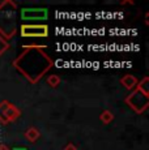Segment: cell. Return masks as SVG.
<instances>
[{
    "label": "cell",
    "mask_w": 149,
    "mask_h": 150,
    "mask_svg": "<svg viewBox=\"0 0 149 150\" xmlns=\"http://www.w3.org/2000/svg\"><path fill=\"white\" fill-rule=\"evenodd\" d=\"M0 150H11L7 145H0Z\"/></svg>",
    "instance_id": "obj_14"
},
{
    "label": "cell",
    "mask_w": 149,
    "mask_h": 150,
    "mask_svg": "<svg viewBox=\"0 0 149 150\" xmlns=\"http://www.w3.org/2000/svg\"><path fill=\"white\" fill-rule=\"evenodd\" d=\"M113 119H114V115H113V112L109 111V110H105V111L101 114V120H102V123L109 124Z\"/></svg>",
    "instance_id": "obj_9"
},
{
    "label": "cell",
    "mask_w": 149,
    "mask_h": 150,
    "mask_svg": "<svg viewBox=\"0 0 149 150\" xmlns=\"http://www.w3.org/2000/svg\"><path fill=\"white\" fill-rule=\"evenodd\" d=\"M21 35L26 37V38H43V37L48 35V26L39 24H24L21 26Z\"/></svg>",
    "instance_id": "obj_4"
},
{
    "label": "cell",
    "mask_w": 149,
    "mask_h": 150,
    "mask_svg": "<svg viewBox=\"0 0 149 150\" xmlns=\"http://www.w3.org/2000/svg\"><path fill=\"white\" fill-rule=\"evenodd\" d=\"M12 150H28L26 148H24V146H15Z\"/></svg>",
    "instance_id": "obj_13"
},
{
    "label": "cell",
    "mask_w": 149,
    "mask_h": 150,
    "mask_svg": "<svg viewBox=\"0 0 149 150\" xmlns=\"http://www.w3.org/2000/svg\"><path fill=\"white\" fill-rule=\"evenodd\" d=\"M64 150H77V148H76V146L73 145L72 142H70V144H68V145H67V146H65V148H64Z\"/></svg>",
    "instance_id": "obj_12"
},
{
    "label": "cell",
    "mask_w": 149,
    "mask_h": 150,
    "mask_svg": "<svg viewBox=\"0 0 149 150\" xmlns=\"http://www.w3.org/2000/svg\"><path fill=\"white\" fill-rule=\"evenodd\" d=\"M126 103L130 106L137 114H143L148 108L149 105V96H144L143 93L135 90L126 98Z\"/></svg>",
    "instance_id": "obj_2"
},
{
    "label": "cell",
    "mask_w": 149,
    "mask_h": 150,
    "mask_svg": "<svg viewBox=\"0 0 149 150\" xmlns=\"http://www.w3.org/2000/svg\"><path fill=\"white\" fill-rule=\"evenodd\" d=\"M47 83L51 86V88H56V86L60 83V77L55 76V74H51V76L47 77Z\"/></svg>",
    "instance_id": "obj_10"
},
{
    "label": "cell",
    "mask_w": 149,
    "mask_h": 150,
    "mask_svg": "<svg viewBox=\"0 0 149 150\" xmlns=\"http://www.w3.org/2000/svg\"><path fill=\"white\" fill-rule=\"evenodd\" d=\"M148 82H149V79L148 77H144V79L141 80V81L139 82V85H137V91H140V93H143L144 96H149V90H148Z\"/></svg>",
    "instance_id": "obj_8"
},
{
    "label": "cell",
    "mask_w": 149,
    "mask_h": 150,
    "mask_svg": "<svg viewBox=\"0 0 149 150\" xmlns=\"http://www.w3.org/2000/svg\"><path fill=\"white\" fill-rule=\"evenodd\" d=\"M48 11L46 8H22V21H43L47 18Z\"/></svg>",
    "instance_id": "obj_5"
},
{
    "label": "cell",
    "mask_w": 149,
    "mask_h": 150,
    "mask_svg": "<svg viewBox=\"0 0 149 150\" xmlns=\"http://www.w3.org/2000/svg\"><path fill=\"white\" fill-rule=\"evenodd\" d=\"M24 48L25 51L13 62V65L31 83H35L45 72L53 67V60L41 51L46 46H24Z\"/></svg>",
    "instance_id": "obj_1"
},
{
    "label": "cell",
    "mask_w": 149,
    "mask_h": 150,
    "mask_svg": "<svg viewBox=\"0 0 149 150\" xmlns=\"http://www.w3.org/2000/svg\"><path fill=\"white\" fill-rule=\"evenodd\" d=\"M120 83H122L123 86H124L126 89H133L135 86L137 85V80L135 79L132 74H127V76H124L122 80H120Z\"/></svg>",
    "instance_id": "obj_6"
},
{
    "label": "cell",
    "mask_w": 149,
    "mask_h": 150,
    "mask_svg": "<svg viewBox=\"0 0 149 150\" xmlns=\"http://www.w3.org/2000/svg\"><path fill=\"white\" fill-rule=\"evenodd\" d=\"M20 116V110L9 103L8 100H3L0 102V123L8 124L11 122H15L17 117Z\"/></svg>",
    "instance_id": "obj_3"
},
{
    "label": "cell",
    "mask_w": 149,
    "mask_h": 150,
    "mask_svg": "<svg viewBox=\"0 0 149 150\" xmlns=\"http://www.w3.org/2000/svg\"><path fill=\"white\" fill-rule=\"evenodd\" d=\"M8 48H9V43H8L1 35H0V56H1V55L4 54Z\"/></svg>",
    "instance_id": "obj_11"
},
{
    "label": "cell",
    "mask_w": 149,
    "mask_h": 150,
    "mask_svg": "<svg viewBox=\"0 0 149 150\" xmlns=\"http://www.w3.org/2000/svg\"><path fill=\"white\" fill-rule=\"evenodd\" d=\"M41 136V133H39V131L37 128H34V127H30L29 129H28L26 132H25V137L28 138V140L30 141V142H34V141H37Z\"/></svg>",
    "instance_id": "obj_7"
}]
</instances>
